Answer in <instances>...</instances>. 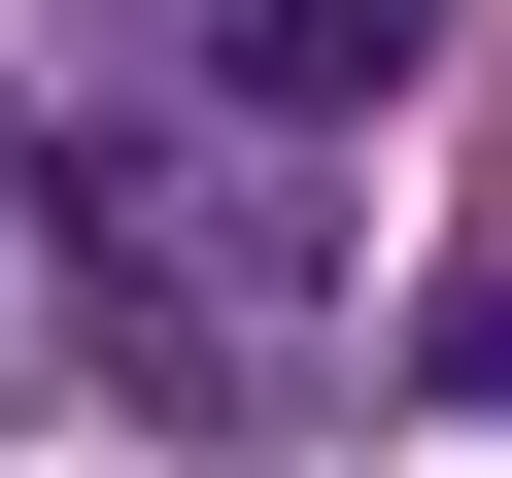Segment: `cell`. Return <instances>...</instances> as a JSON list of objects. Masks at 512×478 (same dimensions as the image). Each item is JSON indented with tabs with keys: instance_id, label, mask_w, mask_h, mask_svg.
I'll return each instance as SVG.
<instances>
[{
	"instance_id": "obj_1",
	"label": "cell",
	"mask_w": 512,
	"mask_h": 478,
	"mask_svg": "<svg viewBox=\"0 0 512 478\" xmlns=\"http://www.w3.org/2000/svg\"><path fill=\"white\" fill-rule=\"evenodd\" d=\"M410 69H444V0H205V103H274V137H342Z\"/></svg>"
}]
</instances>
